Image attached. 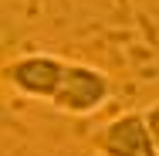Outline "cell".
I'll use <instances>...</instances> for the list:
<instances>
[{
    "label": "cell",
    "instance_id": "cell-4",
    "mask_svg": "<svg viewBox=\"0 0 159 156\" xmlns=\"http://www.w3.org/2000/svg\"><path fill=\"white\" fill-rule=\"evenodd\" d=\"M142 116H146V125H149L152 143H156V149H159V98H156V102H149V105L142 109Z\"/></svg>",
    "mask_w": 159,
    "mask_h": 156
},
{
    "label": "cell",
    "instance_id": "cell-3",
    "mask_svg": "<svg viewBox=\"0 0 159 156\" xmlns=\"http://www.w3.org/2000/svg\"><path fill=\"white\" fill-rule=\"evenodd\" d=\"M92 149L98 156H159L142 109L119 112L115 119L98 125L92 132Z\"/></svg>",
    "mask_w": 159,
    "mask_h": 156
},
{
    "label": "cell",
    "instance_id": "cell-1",
    "mask_svg": "<svg viewBox=\"0 0 159 156\" xmlns=\"http://www.w3.org/2000/svg\"><path fill=\"white\" fill-rule=\"evenodd\" d=\"M64 71H68V58L51 54V51H31V54L10 58L3 64V82L14 92L51 105L64 82Z\"/></svg>",
    "mask_w": 159,
    "mask_h": 156
},
{
    "label": "cell",
    "instance_id": "cell-2",
    "mask_svg": "<svg viewBox=\"0 0 159 156\" xmlns=\"http://www.w3.org/2000/svg\"><path fill=\"white\" fill-rule=\"evenodd\" d=\"M108 98H112V78L102 68L85 64V61H68L64 82L51 105L64 116H92Z\"/></svg>",
    "mask_w": 159,
    "mask_h": 156
}]
</instances>
